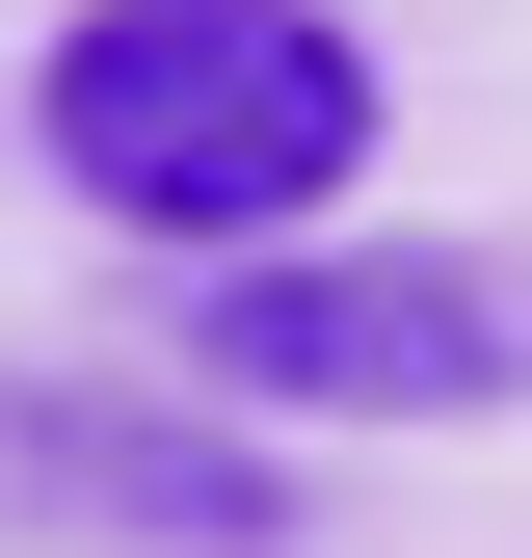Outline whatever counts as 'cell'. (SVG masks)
<instances>
[{"label":"cell","instance_id":"6da1fadb","mask_svg":"<svg viewBox=\"0 0 532 558\" xmlns=\"http://www.w3.org/2000/svg\"><path fill=\"white\" fill-rule=\"evenodd\" d=\"M53 186L133 240H186V266H266V240H319L373 186V53L319 27V0H81L53 27Z\"/></svg>","mask_w":532,"mask_h":558},{"label":"cell","instance_id":"7a4b0ae2","mask_svg":"<svg viewBox=\"0 0 532 558\" xmlns=\"http://www.w3.org/2000/svg\"><path fill=\"white\" fill-rule=\"evenodd\" d=\"M186 345L266 426H480V399H532V266H480V240H266V266H214Z\"/></svg>","mask_w":532,"mask_h":558},{"label":"cell","instance_id":"3957f363","mask_svg":"<svg viewBox=\"0 0 532 558\" xmlns=\"http://www.w3.org/2000/svg\"><path fill=\"white\" fill-rule=\"evenodd\" d=\"M0 506L160 532V558H266V532H293V478H266V452H160L133 399H0Z\"/></svg>","mask_w":532,"mask_h":558}]
</instances>
